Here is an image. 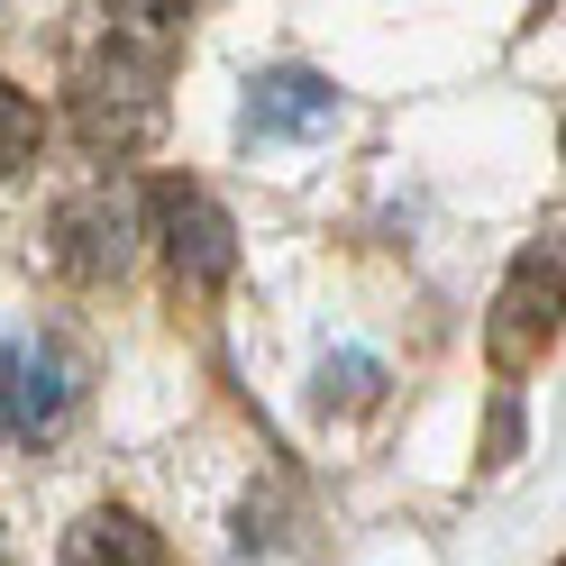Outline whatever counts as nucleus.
I'll list each match as a JSON object with an SVG mask.
<instances>
[{
    "mask_svg": "<svg viewBox=\"0 0 566 566\" xmlns=\"http://www.w3.org/2000/svg\"><path fill=\"white\" fill-rule=\"evenodd\" d=\"M192 10H111L101 46H83L74 64V137L92 156L128 165L137 147H156L165 128V55L184 38Z\"/></svg>",
    "mask_w": 566,
    "mask_h": 566,
    "instance_id": "f257e3e1",
    "label": "nucleus"
},
{
    "mask_svg": "<svg viewBox=\"0 0 566 566\" xmlns=\"http://www.w3.org/2000/svg\"><path fill=\"white\" fill-rule=\"evenodd\" d=\"M83 402V357L55 329L0 338V448H46Z\"/></svg>",
    "mask_w": 566,
    "mask_h": 566,
    "instance_id": "f03ea898",
    "label": "nucleus"
},
{
    "mask_svg": "<svg viewBox=\"0 0 566 566\" xmlns=\"http://www.w3.org/2000/svg\"><path fill=\"white\" fill-rule=\"evenodd\" d=\"M147 238L165 247V274H174V293H184V302H210V293L238 274V229H229V210L210 201L201 184H184V174L147 184Z\"/></svg>",
    "mask_w": 566,
    "mask_h": 566,
    "instance_id": "7ed1b4c3",
    "label": "nucleus"
},
{
    "mask_svg": "<svg viewBox=\"0 0 566 566\" xmlns=\"http://www.w3.org/2000/svg\"><path fill=\"white\" fill-rule=\"evenodd\" d=\"M329 83L321 74H302V64H283V74L256 83V101H247V137H311V128H329Z\"/></svg>",
    "mask_w": 566,
    "mask_h": 566,
    "instance_id": "0eeeda50",
    "label": "nucleus"
},
{
    "mask_svg": "<svg viewBox=\"0 0 566 566\" xmlns=\"http://www.w3.org/2000/svg\"><path fill=\"white\" fill-rule=\"evenodd\" d=\"M38 147H46V111L19 83H0V184H10L19 165H38Z\"/></svg>",
    "mask_w": 566,
    "mask_h": 566,
    "instance_id": "6e6552de",
    "label": "nucleus"
},
{
    "mask_svg": "<svg viewBox=\"0 0 566 566\" xmlns=\"http://www.w3.org/2000/svg\"><path fill=\"white\" fill-rule=\"evenodd\" d=\"M64 566H174L165 548V530L156 521H137L128 503H101L74 521V539H64Z\"/></svg>",
    "mask_w": 566,
    "mask_h": 566,
    "instance_id": "423d86ee",
    "label": "nucleus"
},
{
    "mask_svg": "<svg viewBox=\"0 0 566 566\" xmlns=\"http://www.w3.org/2000/svg\"><path fill=\"white\" fill-rule=\"evenodd\" d=\"M0 557H10V539H0Z\"/></svg>",
    "mask_w": 566,
    "mask_h": 566,
    "instance_id": "1a4fd4ad",
    "label": "nucleus"
},
{
    "mask_svg": "<svg viewBox=\"0 0 566 566\" xmlns=\"http://www.w3.org/2000/svg\"><path fill=\"white\" fill-rule=\"evenodd\" d=\"M548 347H557V238H530L503 302H493V321H484V357L503 375H530Z\"/></svg>",
    "mask_w": 566,
    "mask_h": 566,
    "instance_id": "39448f33",
    "label": "nucleus"
},
{
    "mask_svg": "<svg viewBox=\"0 0 566 566\" xmlns=\"http://www.w3.org/2000/svg\"><path fill=\"white\" fill-rule=\"evenodd\" d=\"M137 247H147V184L101 174L92 192H74L55 210V256L74 283H119L137 265Z\"/></svg>",
    "mask_w": 566,
    "mask_h": 566,
    "instance_id": "20e7f679",
    "label": "nucleus"
}]
</instances>
